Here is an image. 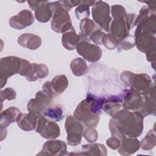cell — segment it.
Instances as JSON below:
<instances>
[{
  "instance_id": "4fadbf2b",
  "label": "cell",
  "mask_w": 156,
  "mask_h": 156,
  "mask_svg": "<svg viewBox=\"0 0 156 156\" xmlns=\"http://www.w3.org/2000/svg\"><path fill=\"white\" fill-rule=\"evenodd\" d=\"M34 21V16L32 12L27 9H24L16 15L10 18L9 23L12 28L21 30L32 25Z\"/></svg>"
},
{
  "instance_id": "6da1fadb",
  "label": "cell",
  "mask_w": 156,
  "mask_h": 156,
  "mask_svg": "<svg viewBox=\"0 0 156 156\" xmlns=\"http://www.w3.org/2000/svg\"><path fill=\"white\" fill-rule=\"evenodd\" d=\"M143 119L136 111L125 108L119 110L109 121L112 136L117 137L121 141L126 137H138L143 130Z\"/></svg>"
},
{
  "instance_id": "5bb4252c",
  "label": "cell",
  "mask_w": 156,
  "mask_h": 156,
  "mask_svg": "<svg viewBox=\"0 0 156 156\" xmlns=\"http://www.w3.org/2000/svg\"><path fill=\"white\" fill-rule=\"evenodd\" d=\"M137 49L144 53L155 50V35L147 32H141L134 35Z\"/></svg>"
},
{
  "instance_id": "5b68a950",
  "label": "cell",
  "mask_w": 156,
  "mask_h": 156,
  "mask_svg": "<svg viewBox=\"0 0 156 156\" xmlns=\"http://www.w3.org/2000/svg\"><path fill=\"white\" fill-rule=\"evenodd\" d=\"M22 58L16 56L2 57L0 60V88L5 85L9 77L19 74L22 65Z\"/></svg>"
},
{
  "instance_id": "603a6c76",
  "label": "cell",
  "mask_w": 156,
  "mask_h": 156,
  "mask_svg": "<svg viewBox=\"0 0 156 156\" xmlns=\"http://www.w3.org/2000/svg\"><path fill=\"white\" fill-rule=\"evenodd\" d=\"M143 117L155 114V97L146 95L143 96L140 105L136 110Z\"/></svg>"
},
{
  "instance_id": "8fae6325",
  "label": "cell",
  "mask_w": 156,
  "mask_h": 156,
  "mask_svg": "<svg viewBox=\"0 0 156 156\" xmlns=\"http://www.w3.org/2000/svg\"><path fill=\"white\" fill-rule=\"evenodd\" d=\"M52 98L49 96L43 90L38 91L34 99H31L27 103V108L29 112L32 113L40 117L43 115L44 109L49 107Z\"/></svg>"
},
{
  "instance_id": "2e32d148",
  "label": "cell",
  "mask_w": 156,
  "mask_h": 156,
  "mask_svg": "<svg viewBox=\"0 0 156 156\" xmlns=\"http://www.w3.org/2000/svg\"><path fill=\"white\" fill-rule=\"evenodd\" d=\"M143 96L132 89L126 91L122 98V107L124 108L131 111H136L139 108Z\"/></svg>"
},
{
  "instance_id": "d4e9b609",
  "label": "cell",
  "mask_w": 156,
  "mask_h": 156,
  "mask_svg": "<svg viewBox=\"0 0 156 156\" xmlns=\"http://www.w3.org/2000/svg\"><path fill=\"white\" fill-rule=\"evenodd\" d=\"M82 153L79 154V155H107V151L105 146L104 144L100 143L87 144L82 146Z\"/></svg>"
},
{
  "instance_id": "9a60e30c",
  "label": "cell",
  "mask_w": 156,
  "mask_h": 156,
  "mask_svg": "<svg viewBox=\"0 0 156 156\" xmlns=\"http://www.w3.org/2000/svg\"><path fill=\"white\" fill-rule=\"evenodd\" d=\"M55 7V2L40 1L35 10L36 20L41 23L48 22L52 18Z\"/></svg>"
},
{
  "instance_id": "e575fe53",
  "label": "cell",
  "mask_w": 156,
  "mask_h": 156,
  "mask_svg": "<svg viewBox=\"0 0 156 156\" xmlns=\"http://www.w3.org/2000/svg\"><path fill=\"white\" fill-rule=\"evenodd\" d=\"M1 102L2 103L4 100H13L16 98V91L12 88H6L1 90Z\"/></svg>"
},
{
  "instance_id": "d6a6232c",
  "label": "cell",
  "mask_w": 156,
  "mask_h": 156,
  "mask_svg": "<svg viewBox=\"0 0 156 156\" xmlns=\"http://www.w3.org/2000/svg\"><path fill=\"white\" fill-rule=\"evenodd\" d=\"M120 48L122 50H129L135 45V40L133 35L129 34L119 41Z\"/></svg>"
},
{
  "instance_id": "9c48e42d",
  "label": "cell",
  "mask_w": 156,
  "mask_h": 156,
  "mask_svg": "<svg viewBox=\"0 0 156 156\" xmlns=\"http://www.w3.org/2000/svg\"><path fill=\"white\" fill-rule=\"evenodd\" d=\"M35 132L47 140L55 139L60 135V127L57 123L48 119L44 115L38 119Z\"/></svg>"
},
{
  "instance_id": "4dcf8cb0",
  "label": "cell",
  "mask_w": 156,
  "mask_h": 156,
  "mask_svg": "<svg viewBox=\"0 0 156 156\" xmlns=\"http://www.w3.org/2000/svg\"><path fill=\"white\" fill-rule=\"evenodd\" d=\"M63 110L58 106L48 107L44 110L43 115L55 121H60L63 118Z\"/></svg>"
},
{
  "instance_id": "cb8c5ba5",
  "label": "cell",
  "mask_w": 156,
  "mask_h": 156,
  "mask_svg": "<svg viewBox=\"0 0 156 156\" xmlns=\"http://www.w3.org/2000/svg\"><path fill=\"white\" fill-rule=\"evenodd\" d=\"M80 37L75 30H69L63 34L62 37V43L63 46L67 50L72 51L76 48L80 42Z\"/></svg>"
},
{
  "instance_id": "30bf717a",
  "label": "cell",
  "mask_w": 156,
  "mask_h": 156,
  "mask_svg": "<svg viewBox=\"0 0 156 156\" xmlns=\"http://www.w3.org/2000/svg\"><path fill=\"white\" fill-rule=\"evenodd\" d=\"M76 49L77 52L89 62H96L102 56V50L98 45L85 40L80 41Z\"/></svg>"
},
{
  "instance_id": "7402d4cb",
  "label": "cell",
  "mask_w": 156,
  "mask_h": 156,
  "mask_svg": "<svg viewBox=\"0 0 156 156\" xmlns=\"http://www.w3.org/2000/svg\"><path fill=\"white\" fill-rule=\"evenodd\" d=\"M49 74L48 66L43 63H32L31 68L28 75L26 77L29 82H34L46 77Z\"/></svg>"
},
{
  "instance_id": "ab89813d",
  "label": "cell",
  "mask_w": 156,
  "mask_h": 156,
  "mask_svg": "<svg viewBox=\"0 0 156 156\" xmlns=\"http://www.w3.org/2000/svg\"><path fill=\"white\" fill-rule=\"evenodd\" d=\"M40 1H28L27 3L29 4V7L32 10H35L36 7H37V5H38Z\"/></svg>"
},
{
  "instance_id": "f35d334b",
  "label": "cell",
  "mask_w": 156,
  "mask_h": 156,
  "mask_svg": "<svg viewBox=\"0 0 156 156\" xmlns=\"http://www.w3.org/2000/svg\"><path fill=\"white\" fill-rule=\"evenodd\" d=\"M42 90L46 93L47 94H48L49 96L52 97V98L55 96V93H54L51 85V82L50 81H46L42 86Z\"/></svg>"
},
{
  "instance_id": "1f68e13d",
  "label": "cell",
  "mask_w": 156,
  "mask_h": 156,
  "mask_svg": "<svg viewBox=\"0 0 156 156\" xmlns=\"http://www.w3.org/2000/svg\"><path fill=\"white\" fill-rule=\"evenodd\" d=\"M102 44L107 49L112 50L118 46L119 44V40L111 33L105 34L102 38Z\"/></svg>"
},
{
  "instance_id": "ac0fdd59",
  "label": "cell",
  "mask_w": 156,
  "mask_h": 156,
  "mask_svg": "<svg viewBox=\"0 0 156 156\" xmlns=\"http://www.w3.org/2000/svg\"><path fill=\"white\" fill-rule=\"evenodd\" d=\"M140 147V142L136 138L126 137L121 142L118 152L122 155L128 156L135 153Z\"/></svg>"
},
{
  "instance_id": "52a82bcc",
  "label": "cell",
  "mask_w": 156,
  "mask_h": 156,
  "mask_svg": "<svg viewBox=\"0 0 156 156\" xmlns=\"http://www.w3.org/2000/svg\"><path fill=\"white\" fill-rule=\"evenodd\" d=\"M136 16L134 13H127L124 17L113 18L110 27V33L120 41L129 34L130 30L133 27Z\"/></svg>"
},
{
  "instance_id": "83f0119b",
  "label": "cell",
  "mask_w": 156,
  "mask_h": 156,
  "mask_svg": "<svg viewBox=\"0 0 156 156\" xmlns=\"http://www.w3.org/2000/svg\"><path fill=\"white\" fill-rule=\"evenodd\" d=\"M79 27L81 35L85 40V38L89 37L92 32L99 27L96 25L93 20L87 18L81 20Z\"/></svg>"
},
{
  "instance_id": "d6986e66",
  "label": "cell",
  "mask_w": 156,
  "mask_h": 156,
  "mask_svg": "<svg viewBox=\"0 0 156 156\" xmlns=\"http://www.w3.org/2000/svg\"><path fill=\"white\" fill-rule=\"evenodd\" d=\"M40 117L35 114L29 112L21 113L16 121L19 128L24 131H32L36 128L37 120Z\"/></svg>"
},
{
  "instance_id": "836d02e7",
  "label": "cell",
  "mask_w": 156,
  "mask_h": 156,
  "mask_svg": "<svg viewBox=\"0 0 156 156\" xmlns=\"http://www.w3.org/2000/svg\"><path fill=\"white\" fill-rule=\"evenodd\" d=\"M83 136L89 143H94L98 138L97 131L93 127H88L83 132Z\"/></svg>"
},
{
  "instance_id": "ffe728a7",
  "label": "cell",
  "mask_w": 156,
  "mask_h": 156,
  "mask_svg": "<svg viewBox=\"0 0 156 156\" xmlns=\"http://www.w3.org/2000/svg\"><path fill=\"white\" fill-rule=\"evenodd\" d=\"M18 43L23 48L30 50H36L41 45V39L37 35L25 33L19 36Z\"/></svg>"
},
{
  "instance_id": "44dd1931",
  "label": "cell",
  "mask_w": 156,
  "mask_h": 156,
  "mask_svg": "<svg viewBox=\"0 0 156 156\" xmlns=\"http://www.w3.org/2000/svg\"><path fill=\"white\" fill-rule=\"evenodd\" d=\"M122 98L119 96H113L107 99L102 98V109L108 115L113 117L119 110H121V102Z\"/></svg>"
},
{
  "instance_id": "7c38bea8",
  "label": "cell",
  "mask_w": 156,
  "mask_h": 156,
  "mask_svg": "<svg viewBox=\"0 0 156 156\" xmlns=\"http://www.w3.org/2000/svg\"><path fill=\"white\" fill-rule=\"evenodd\" d=\"M66 150L67 146L65 142L52 139L44 143L41 151L37 154V155H64L66 154Z\"/></svg>"
},
{
  "instance_id": "f1b7e54d",
  "label": "cell",
  "mask_w": 156,
  "mask_h": 156,
  "mask_svg": "<svg viewBox=\"0 0 156 156\" xmlns=\"http://www.w3.org/2000/svg\"><path fill=\"white\" fill-rule=\"evenodd\" d=\"M94 1H82L75 10V13L77 18L82 20L84 18H88L90 16V6L93 5Z\"/></svg>"
},
{
  "instance_id": "484cf974",
  "label": "cell",
  "mask_w": 156,
  "mask_h": 156,
  "mask_svg": "<svg viewBox=\"0 0 156 156\" xmlns=\"http://www.w3.org/2000/svg\"><path fill=\"white\" fill-rule=\"evenodd\" d=\"M68 78L64 74L57 75L51 81V87L55 96L63 93L68 87Z\"/></svg>"
},
{
  "instance_id": "ba28073f",
  "label": "cell",
  "mask_w": 156,
  "mask_h": 156,
  "mask_svg": "<svg viewBox=\"0 0 156 156\" xmlns=\"http://www.w3.org/2000/svg\"><path fill=\"white\" fill-rule=\"evenodd\" d=\"M65 128L67 133L66 141L70 146H77L81 143L83 128L80 122L77 121L73 116L66 117Z\"/></svg>"
},
{
  "instance_id": "74e56055",
  "label": "cell",
  "mask_w": 156,
  "mask_h": 156,
  "mask_svg": "<svg viewBox=\"0 0 156 156\" xmlns=\"http://www.w3.org/2000/svg\"><path fill=\"white\" fill-rule=\"evenodd\" d=\"M121 141L115 136H111L106 140L107 145L112 149L116 150L120 146Z\"/></svg>"
},
{
  "instance_id": "f546056e",
  "label": "cell",
  "mask_w": 156,
  "mask_h": 156,
  "mask_svg": "<svg viewBox=\"0 0 156 156\" xmlns=\"http://www.w3.org/2000/svg\"><path fill=\"white\" fill-rule=\"evenodd\" d=\"M156 144V135L154 129L150 130L140 142V147L145 151L152 149Z\"/></svg>"
},
{
  "instance_id": "7a4b0ae2",
  "label": "cell",
  "mask_w": 156,
  "mask_h": 156,
  "mask_svg": "<svg viewBox=\"0 0 156 156\" xmlns=\"http://www.w3.org/2000/svg\"><path fill=\"white\" fill-rule=\"evenodd\" d=\"M102 98H96L88 94L77 106L74 117L87 127H95L99 121Z\"/></svg>"
},
{
  "instance_id": "4316f807",
  "label": "cell",
  "mask_w": 156,
  "mask_h": 156,
  "mask_svg": "<svg viewBox=\"0 0 156 156\" xmlns=\"http://www.w3.org/2000/svg\"><path fill=\"white\" fill-rule=\"evenodd\" d=\"M70 68L73 74L76 76L84 75L88 69L86 62L80 57H76L70 63Z\"/></svg>"
},
{
  "instance_id": "3957f363",
  "label": "cell",
  "mask_w": 156,
  "mask_h": 156,
  "mask_svg": "<svg viewBox=\"0 0 156 156\" xmlns=\"http://www.w3.org/2000/svg\"><path fill=\"white\" fill-rule=\"evenodd\" d=\"M121 81L130 89L136 91L142 96L155 97V86L150 76L146 74H135L130 71H124L120 74Z\"/></svg>"
},
{
  "instance_id": "8d00e7d4",
  "label": "cell",
  "mask_w": 156,
  "mask_h": 156,
  "mask_svg": "<svg viewBox=\"0 0 156 156\" xmlns=\"http://www.w3.org/2000/svg\"><path fill=\"white\" fill-rule=\"evenodd\" d=\"M111 13L113 18L124 17L127 15L124 7L119 4H115L111 7Z\"/></svg>"
},
{
  "instance_id": "e0dca14e",
  "label": "cell",
  "mask_w": 156,
  "mask_h": 156,
  "mask_svg": "<svg viewBox=\"0 0 156 156\" xmlns=\"http://www.w3.org/2000/svg\"><path fill=\"white\" fill-rule=\"evenodd\" d=\"M21 114L20 110L15 107H10L2 111L0 115L1 129H6L12 122H16Z\"/></svg>"
},
{
  "instance_id": "8992f818",
  "label": "cell",
  "mask_w": 156,
  "mask_h": 156,
  "mask_svg": "<svg viewBox=\"0 0 156 156\" xmlns=\"http://www.w3.org/2000/svg\"><path fill=\"white\" fill-rule=\"evenodd\" d=\"M110 6L104 1H95L91 9L92 17L94 22L106 32L110 30L112 18L110 15Z\"/></svg>"
},
{
  "instance_id": "d590c367",
  "label": "cell",
  "mask_w": 156,
  "mask_h": 156,
  "mask_svg": "<svg viewBox=\"0 0 156 156\" xmlns=\"http://www.w3.org/2000/svg\"><path fill=\"white\" fill-rule=\"evenodd\" d=\"M105 33L102 32L100 27H98L89 36V39L96 45L102 44V38Z\"/></svg>"
},
{
  "instance_id": "277c9868",
  "label": "cell",
  "mask_w": 156,
  "mask_h": 156,
  "mask_svg": "<svg viewBox=\"0 0 156 156\" xmlns=\"http://www.w3.org/2000/svg\"><path fill=\"white\" fill-rule=\"evenodd\" d=\"M55 7L51 20V28L57 33H65L74 30L69 11L61 6L58 1H55Z\"/></svg>"
}]
</instances>
